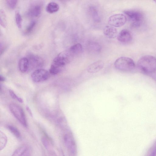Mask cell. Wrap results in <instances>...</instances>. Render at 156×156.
Instances as JSON below:
<instances>
[{
    "instance_id": "6da1fadb",
    "label": "cell",
    "mask_w": 156,
    "mask_h": 156,
    "mask_svg": "<svg viewBox=\"0 0 156 156\" xmlns=\"http://www.w3.org/2000/svg\"><path fill=\"white\" fill-rule=\"evenodd\" d=\"M137 66L138 69L147 74L156 71V58L150 55L144 56L138 60Z\"/></svg>"
},
{
    "instance_id": "7a4b0ae2",
    "label": "cell",
    "mask_w": 156,
    "mask_h": 156,
    "mask_svg": "<svg viewBox=\"0 0 156 156\" xmlns=\"http://www.w3.org/2000/svg\"><path fill=\"white\" fill-rule=\"evenodd\" d=\"M114 66L118 70L123 72H129L133 70L135 67L133 60L126 57H121L115 62Z\"/></svg>"
},
{
    "instance_id": "3957f363",
    "label": "cell",
    "mask_w": 156,
    "mask_h": 156,
    "mask_svg": "<svg viewBox=\"0 0 156 156\" xmlns=\"http://www.w3.org/2000/svg\"><path fill=\"white\" fill-rule=\"evenodd\" d=\"M73 56L69 49L63 51L54 58L51 65L61 71L63 67L69 62Z\"/></svg>"
},
{
    "instance_id": "277c9868",
    "label": "cell",
    "mask_w": 156,
    "mask_h": 156,
    "mask_svg": "<svg viewBox=\"0 0 156 156\" xmlns=\"http://www.w3.org/2000/svg\"><path fill=\"white\" fill-rule=\"evenodd\" d=\"M124 13L126 16L128 17L132 26L137 27L141 24L144 17L140 12L136 10H125Z\"/></svg>"
},
{
    "instance_id": "5b68a950",
    "label": "cell",
    "mask_w": 156,
    "mask_h": 156,
    "mask_svg": "<svg viewBox=\"0 0 156 156\" xmlns=\"http://www.w3.org/2000/svg\"><path fill=\"white\" fill-rule=\"evenodd\" d=\"M11 112L18 120L24 127L27 126L24 112L22 108L15 103L11 104L9 106Z\"/></svg>"
},
{
    "instance_id": "8992f818",
    "label": "cell",
    "mask_w": 156,
    "mask_h": 156,
    "mask_svg": "<svg viewBox=\"0 0 156 156\" xmlns=\"http://www.w3.org/2000/svg\"><path fill=\"white\" fill-rule=\"evenodd\" d=\"M126 16L121 13H118L111 16L108 19V23L113 27H119L123 26L126 23Z\"/></svg>"
},
{
    "instance_id": "52a82bcc",
    "label": "cell",
    "mask_w": 156,
    "mask_h": 156,
    "mask_svg": "<svg viewBox=\"0 0 156 156\" xmlns=\"http://www.w3.org/2000/svg\"><path fill=\"white\" fill-rule=\"evenodd\" d=\"M48 72L45 69H39L34 71L31 74V77L33 81L39 83L45 81L49 77Z\"/></svg>"
},
{
    "instance_id": "ba28073f",
    "label": "cell",
    "mask_w": 156,
    "mask_h": 156,
    "mask_svg": "<svg viewBox=\"0 0 156 156\" xmlns=\"http://www.w3.org/2000/svg\"><path fill=\"white\" fill-rule=\"evenodd\" d=\"M28 59L29 63V68H34L41 66L43 63V59L37 55L32 54L28 56Z\"/></svg>"
},
{
    "instance_id": "9c48e42d",
    "label": "cell",
    "mask_w": 156,
    "mask_h": 156,
    "mask_svg": "<svg viewBox=\"0 0 156 156\" xmlns=\"http://www.w3.org/2000/svg\"><path fill=\"white\" fill-rule=\"evenodd\" d=\"M118 40L122 43H128L132 40V36L130 32L127 29L122 30L118 34Z\"/></svg>"
},
{
    "instance_id": "30bf717a",
    "label": "cell",
    "mask_w": 156,
    "mask_h": 156,
    "mask_svg": "<svg viewBox=\"0 0 156 156\" xmlns=\"http://www.w3.org/2000/svg\"><path fill=\"white\" fill-rule=\"evenodd\" d=\"M12 156H30V150L26 145L18 147L14 152Z\"/></svg>"
},
{
    "instance_id": "8fae6325",
    "label": "cell",
    "mask_w": 156,
    "mask_h": 156,
    "mask_svg": "<svg viewBox=\"0 0 156 156\" xmlns=\"http://www.w3.org/2000/svg\"><path fill=\"white\" fill-rule=\"evenodd\" d=\"M104 66V62L102 61L98 60L90 65L87 68V71L90 73H95L101 69Z\"/></svg>"
},
{
    "instance_id": "7c38bea8",
    "label": "cell",
    "mask_w": 156,
    "mask_h": 156,
    "mask_svg": "<svg viewBox=\"0 0 156 156\" xmlns=\"http://www.w3.org/2000/svg\"><path fill=\"white\" fill-rule=\"evenodd\" d=\"M41 7L40 5L35 4L32 5L28 12V15L32 17H37L41 14Z\"/></svg>"
},
{
    "instance_id": "4fadbf2b",
    "label": "cell",
    "mask_w": 156,
    "mask_h": 156,
    "mask_svg": "<svg viewBox=\"0 0 156 156\" xmlns=\"http://www.w3.org/2000/svg\"><path fill=\"white\" fill-rule=\"evenodd\" d=\"M104 34L109 38H114L117 37L118 32L117 29L113 27L106 26L103 29Z\"/></svg>"
},
{
    "instance_id": "5bb4252c",
    "label": "cell",
    "mask_w": 156,
    "mask_h": 156,
    "mask_svg": "<svg viewBox=\"0 0 156 156\" xmlns=\"http://www.w3.org/2000/svg\"><path fill=\"white\" fill-rule=\"evenodd\" d=\"M19 68L20 71L24 73L29 69V63L28 59L26 57L21 58L18 63Z\"/></svg>"
},
{
    "instance_id": "9a60e30c",
    "label": "cell",
    "mask_w": 156,
    "mask_h": 156,
    "mask_svg": "<svg viewBox=\"0 0 156 156\" xmlns=\"http://www.w3.org/2000/svg\"><path fill=\"white\" fill-rule=\"evenodd\" d=\"M69 50L74 56L82 53L83 51V48L80 44L77 43L71 46Z\"/></svg>"
},
{
    "instance_id": "2e32d148",
    "label": "cell",
    "mask_w": 156,
    "mask_h": 156,
    "mask_svg": "<svg viewBox=\"0 0 156 156\" xmlns=\"http://www.w3.org/2000/svg\"><path fill=\"white\" fill-rule=\"evenodd\" d=\"M89 13L94 21L98 22L100 20V18L97 9L93 6L90 7L88 9Z\"/></svg>"
},
{
    "instance_id": "e0dca14e",
    "label": "cell",
    "mask_w": 156,
    "mask_h": 156,
    "mask_svg": "<svg viewBox=\"0 0 156 156\" xmlns=\"http://www.w3.org/2000/svg\"><path fill=\"white\" fill-rule=\"evenodd\" d=\"M59 5L54 2L49 3L46 8L47 11L50 13H52L57 12L59 9Z\"/></svg>"
},
{
    "instance_id": "ac0fdd59",
    "label": "cell",
    "mask_w": 156,
    "mask_h": 156,
    "mask_svg": "<svg viewBox=\"0 0 156 156\" xmlns=\"http://www.w3.org/2000/svg\"><path fill=\"white\" fill-rule=\"evenodd\" d=\"M7 128L10 132L16 137L19 138L20 136V133L18 129L12 125H8Z\"/></svg>"
},
{
    "instance_id": "d6986e66",
    "label": "cell",
    "mask_w": 156,
    "mask_h": 156,
    "mask_svg": "<svg viewBox=\"0 0 156 156\" xmlns=\"http://www.w3.org/2000/svg\"><path fill=\"white\" fill-rule=\"evenodd\" d=\"M7 142V138L5 135L0 132V148L2 150L5 147Z\"/></svg>"
},
{
    "instance_id": "ffe728a7",
    "label": "cell",
    "mask_w": 156,
    "mask_h": 156,
    "mask_svg": "<svg viewBox=\"0 0 156 156\" xmlns=\"http://www.w3.org/2000/svg\"><path fill=\"white\" fill-rule=\"evenodd\" d=\"M0 23L3 27H6L7 24L5 14L3 10L1 9L0 11Z\"/></svg>"
},
{
    "instance_id": "44dd1931",
    "label": "cell",
    "mask_w": 156,
    "mask_h": 156,
    "mask_svg": "<svg viewBox=\"0 0 156 156\" xmlns=\"http://www.w3.org/2000/svg\"><path fill=\"white\" fill-rule=\"evenodd\" d=\"M15 20L16 25L19 28L22 27V18L20 13L17 12L15 14Z\"/></svg>"
},
{
    "instance_id": "7402d4cb",
    "label": "cell",
    "mask_w": 156,
    "mask_h": 156,
    "mask_svg": "<svg viewBox=\"0 0 156 156\" xmlns=\"http://www.w3.org/2000/svg\"><path fill=\"white\" fill-rule=\"evenodd\" d=\"M17 1L16 0H7L6 1L8 7L11 9H14L16 5Z\"/></svg>"
},
{
    "instance_id": "603a6c76",
    "label": "cell",
    "mask_w": 156,
    "mask_h": 156,
    "mask_svg": "<svg viewBox=\"0 0 156 156\" xmlns=\"http://www.w3.org/2000/svg\"><path fill=\"white\" fill-rule=\"evenodd\" d=\"M36 24V21L33 20L31 21L26 29L25 33L27 34L30 33L34 29Z\"/></svg>"
},
{
    "instance_id": "cb8c5ba5",
    "label": "cell",
    "mask_w": 156,
    "mask_h": 156,
    "mask_svg": "<svg viewBox=\"0 0 156 156\" xmlns=\"http://www.w3.org/2000/svg\"><path fill=\"white\" fill-rule=\"evenodd\" d=\"M89 47L92 50L95 51H99L101 49L100 45L95 42L91 43L90 44Z\"/></svg>"
},
{
    "instance_id": "d4e9b609",
    "label": "cell",
    "mask_w": 156,
    "mask_h": 156,
    "mask_svg": "<svg viewBox=\"0 0 156 156\" xmlns=\"http://www.w3.org/2000/svg\"><path fill=\"white\" fill-rule=\"evenodd\" d=\"M9 92L10 95L12 98L17 100L19 102L21 103H22L23 102V99L17 96L12 90H9Z\"/></svg>"
},
{
    "instance_id": "484cf974",
    "label": "cell",
    "mask_w": 156,
    "mask_h": 156,
    "mask_svg": "<svg viewBox=\"0 0 156 156\" xmlns=\"http://www.w3.org/2000/svg\"><path fill=\"white\" fill-rule=\"evenodd\" d=\"M45 148L48 150H49L50 148V144L46 138L43 137L41 140Z\"/></svg>"
},
{
    "instance_id": "4316f807",
    "label": "cell",
    "mask_w": 156,
    "mask_h": 156,
    "mask_svg": "<svg viewBox=\"0 0 156 156\" xmlns=\"http://www.w3.org/2000/svg\"><path fill=\"white\" fill-rule=\"evenodd\" d=\"M49 153L50 156H57L55 152L53 151L50 150Z\"/></svg>"
},
{
    "instance_id": "83f0119b",
    "label": "cell",
    "mask_w": 156,
    "mask_h": 156,
    "mask_svg": "<svg viewBox=\"0 0 156 156\" xmlns=\"http://www.w3.org/2000/svg\"><path fill=\"white\" fill-rule=\"evenodd\" d=\"M27 110V111L30 114V115L31 116H33L32 113L31 112V111L30 108L28 106H27L26 108Z\"/></svg>"
},
{
    "instance_id": "f1b7e54d",
    "label": "cell",
    "mask_w": 156,
    "mask_h": 156,
    "mask_svg": "<svg viewBox=\"0 0 156 156\" xmlns=\"http://www.w3.org/2000/svg\"><path fill=\"white\" fill-rule=\"evenodd\" d=\"M0 80L1 81H4L5 80V78L3 76L0 75Z\"/></svg>"
},
{
    "instance_id": "f546056e",
    "label": "cell",
    "mask_w": 156,
    "mask_h": 156,
    "mask_svg": "<svg viewBox=\"0 0 156 156\" xmlns=\"http://www.w3.org/2000/svg\"><path fill=\"white\" fill-rule=\"evenodd\" d=\"M156 154V149H155L151 154L150 156H154Z\"/></svg>"
},
{
    "instance_id": "4dcf8cb0",
    "label": "cell",
    "mask_w": 156,
    "mask_h": 156,
    "mask_svg": "<svg viewBox=\"0 0 156 156\" xmlns=\"http://www.w3.org/2000/svg\"><path fill=\"white\" fill-rule=\"evenodd\" d=\"M154 1V2H155L156 3V0Z\"/></svg>"
}]
</instances>
